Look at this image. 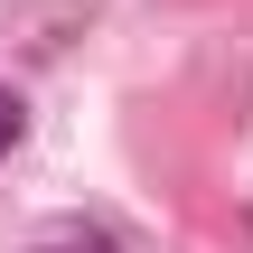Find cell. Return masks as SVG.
I'll use <instances>...</instances> for the list:
<instances>
[{
    "instance_id": "1",
    "label": "cell",
    "mask_w": 253,
    "mask_h": 253,
    "mask_svg": "<svg viewBox=\"0 0 253 253\" xmlns=\"http://www.w3.org/2000/svg\"><path fill=\"white\" fill-rule=\"evenodd\" d=\"M19 131H28V103H19V94L0 84V150H19Z\"/></svg>"
}]
</instances>
